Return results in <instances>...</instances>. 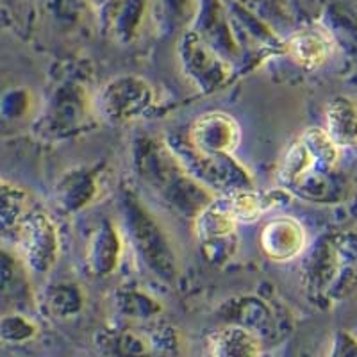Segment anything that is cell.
<instances>
[{
    "instance_id": "277c9868",
    "label": "cell",
    "mask_w": 357,
    "mask_h": 357,
    "mask_svg": "<svg viewBox=\"0 0 357 357\" xmlns=\"http://www.w3.org/2000/svg\"><path fill=\"white\" fill-rule=\"evenodd\" d=\"M263 337L243 325L220 327L209 336L206 357H261Z\"/></svg>"
},
{
    "instance_id": "5b68a950",
    "label": "cell",
    "mask_w": 357,
    "mask_h": 357,
    "mask_svg": "<svg viewBox=\"0 0 357 357\" xmlns=\"http://www.w3.org/2000/svg\"><path fill=\"white\" fill-rule=\"evenodd\" d=\"M305 231L293 218H277L264 227L261 234V247L273 261L284 263L304 250Z\"/></svg>"
},
{
    "instance_id": "8992f818",
    "label": "cell",
    "mask_w": 357,
    "mask_h": 357,
    "mask_svg": "<svg viewBox=\"0 0 357 357\" xmlns=\"http://www.w3.org/2000/svg\"><path fill=\"white\" fill-rule=\"evenodd\" d=\"M334 41L324 29H305L296 33L288 45L289 56L304 68H318L331 57Z\"/></svg>"
},
{
    "instance_id": "ba28073f",
    "label": "cell",
    "mask_w": 357,
    "mask_h": 357,
    "mask_svg": "<svg viewBox=\"0 0 357 357\" xmlns=\"http://www.w3.org/2000/svg\"><path fill=\"white\" fill-rule=\"evenodd\" d=\"M31 197L20 186L0 178V238L15 236L31 215Z\"/></svg>"
},
{
    "instance_id": "7a4b0ae2",
    "label": "cell",
    "mask_w": 357,
    "mask_h": 357,
    "mask_svg": "<svg viewBox=\"0 0 357 357\" xmlns=\"http://www.w3.org/2000/svg\"><path fill=\"white\" fill-rule=\"evenodd\" d=\"M25 263L33 270L45 272L49 270L57 257V231L49 216L41 213H31L22 222L20 229L15 234Z\"/></svg>"
},
{
    "instance_id": "3957f363",
    "label": "cell",
    "mask_w": 357,
    "mask_h": 357,
    "mask_svg": "<svg viewBox=\"0 0 357 357\" xmlns=\"http://www.w3.org/2000/svg\"><path fill=\"white\" fill-rule=\"evenodd\" d=\"M240 127L223 113H207L191 127V142L204 154H227L238 146Z\"/></svg>"
},
{
    "instance_id": "9c48e42d",
    "label": "cell",
    "mask_w": 357,
    "mask_h": 357,
    "mask_svg": "<svg viewBox=\"0 0 357 357\" xmlns=\"http://www.w3.org/2000/svg\"><path fill=\"white\" fill-rule=\"evenodd\" d=\"M327 134L337 146L357 143V107L349 100H336L327 111Z\"/></svg>"
},
{
    "instance_id": "52a82bcc",
    "label": "cell",
    "mask_w": 357,
    "mask_h": 357,
    "mask_svg": "<svg viewBox=\"0 0 357 357\" xmlns=\"http://www.w3.org/2000/svg\"><path fill=\"white\" fill-rule=\"evenodd\" d=\"M288 200V195L282 191H266V193H256V191H238L232 195L225 197L220 202L231 213L236 222H254L264 215L266 211L273 209L277 204Z\"/></svg>"
},
{
    "instance_id": "6da1fadb",
    "label": "cell",
    "mask_w": 357,
    "mask_h": 357,
    "mask_svg": "<svg viewBox=\"0 0 357 357\" xmlns=\"http://www.w3.org/2000/svg\"><path fill=\"white\" fill-rule=\"evenodd\" d=\"M98 347L107 357H175L178 340L165 325H130L102 333Z\"/></svg>"
}]
</instances>
